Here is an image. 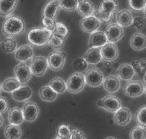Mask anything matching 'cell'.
<instances>
[{
  "mask_svg": "<svg viewBox=\"0 0 146 139\" xmlns=\"http://www.w3.org/2000/svg\"><path fill=\"white\" fill-rule=\"evenodd\" d=\"M25 22L20 17L10 16L5 20L2 25V32L6 37L13 38L17 37L25 32Z\"/></svg>",
  "mask_w": 146,
  "mask_h": 139,
  "instance_id": "cell-1",
  "label": "cell"
},
{
  "mask_svg": "<svg viewBox=\"0 0 146 139\" xmlns=\"http://www.w3.org/2000/svg\"><path fill=\"white\" fill-rule=\"evenodd\" d=\"M52 35L53 31L45 27L31 29L27 33V40L34 46L43 47L48 45Z\"/></svg>",
  "mask_w": 146,
  "mask_h": 139,
  "instance_id": "cell-2",
  "label": "cell"
},
{
  "mask_svg": "<svg viewBox=\"0 0 146 139\" xmlns=\"http://www.w3.org/2000/svg\"><path fill=\"white\" fill-rule=\"evenodd\" d=\"M118 4L117 0H102L97 10H95L94 16L102 22H109L113 14L117 11Z\"/></svg>",
  "mask_w": 146,
  "mask_h": 139,
  "instance_id": "cell-3",
  "label": "cell"
},
{
  "mask_svg": "<svg viewBox=\"0 0 146 139\" xmlns=\"http://www.w3.org/2000/svg\"><path fill=\"white\" fill-rule=\"evenodd\" d=\"M66 84L67 90L69 93L72 94L81 93L86 85L85 75L82 72H74L68 77Z\"/></svg>",
  "mask_w": 146,
  "mask_h": 139,
  "instance_id": "cell-4",
  "label": "cell"
},
{
  "mask_svg": "<svg viewBox=\"0 0 146 139\" xmlns=\"http://www.w3.org/2000/svg\"><path fill=\"white\" fill-rule=\"evenodd\" d=\"M97 105L110 113H115L122 107V103L117 96L108 95L97 101Z\"/></svg>",
  "mask_w": 146,
  "mask_h": 139,
  "instance_id": "cell-5",
  "label": "cell"
},
{
  "mask_svg": "<svg viewBox=\"0 0 146 139\" xmlns=\"http://www.w3.org/2000/svg\"><path fill=\"white\" fill-rule=\"evenodd\" d=\"M124 93L131 98H135L145 93V85L140 80L128 81L124 88Z\"/></svg>",
  "mask_w": 146,
  "mask_h": 139,
  "instance_id": "cell-6",
  "label": "cell"
},
{
  "mask_svg": "<svg viewBox=\"0 0 146 139\" xmlns=\"http://www.w3.org/2000/svg\"><path fill=\"white\" fill-rule=\"evenodd\" d=\"M30 67L33 75L36 77L42 76L48 67V59L43 56H36L32 60Z\"/></svg>",
  "mask_w": 146,
  "mask_h": 139,
  "instance_id": "cell-7",
  "label": "cell"
},
{
  "mask_svg": "<svg viewBox=\"0 0 146 139\" xmlns=\"http://www.w3.org/2000/svg\"><path fill=\"white\" fill-rule=\"evenodd\" d=\"M48 67L53 71H60L64 67L66 55L60 51L56 50L49 55L48 58Z\"/></svg>",
  "mask_w": 146,
  "mask_h": 139,
  "instance_id": "cell-8",
  "label": "cell"
},
{
  "mask_svg": "<svg viewBox=\"0 0 146 139\" xmlns=\"http://www.w3.org/2000/svg\"><path fill=\"white\" fill-rule=\"evenodd\" d=\"M85 80L86 83L92 88L99 87L103 83L104 81V75L97 68H91L86 71L85 74Z\"/></svg>",
  "mask_w": 146,
  "mask_h": 139,
  "instance_id": "cell-9",
  "label": "cell"
},
{
  "mask_svg": "<svg viewBox=\"0 0 146 139\" xmlns=\"http://www.w3.org/2000/svg\"><path fill=\"white\" fill-rule=\"evenodd\" d=\"M15 78H17L22 85L27 83L32 78L30 67L25 63H21L17 65L14 69Z\"/></svg>",
  "mask_w": 146,
  "mask_h": 139,
  "instance_id": "cell-10",
  "label": "cell"
},
{
  "mask_svg": "<svg viewBox=\"0 0 146 139\" xmlns=\"http://www.w3.org/2000/svg\"><path fill=\"white\" fill-rule=\"evenodd\" d=\"M108 42L115 44L119 42L124 36V30L121 26L117 23L110 24L105 31Z\"/></svg>",
  "mask_w": 146,
  "mask_h": 139,
  "instance_id": "cell-11",
  "label": "cell"
},
{
  "mask_svg": "<svg viewBox=\"0 0 146 139\" xmlns=\"http://www.w3.org/2000/svg\"><path fill=\"white\" fill-rule=\"evenodd\" d=\"M23 113L25 121L32 123L38 118L40 113L39 107L34 102L27 101L23 105Z\"/></svg>",
  "mask_w": 146,
  "mask_h": 139,
  "instance_id": "cell-12",
  "label": "cell"
},
{
  "mask_svg": "<svg viewBox=\"0 0 146 139\" xmlns=\"http://www.w3.org/2000/svg\"><path fill=\"white\" fill-rule=\"evenodd\" d=\"M102 22L94 15L84 17L80 22V27L83 31L92 34L97 31L101 27Z\"/></svg>",
  "mask_w": 146,
  "mask_h": 139,
  "instance_id": "cell-13",
  "label": "cell"
},
{
  "mask_svg": "<svg viewBox=\"0 0 146 139\" xmlns=\"http://www.w3.org/2000/svg\"><path fill=\"white\" fill-rule=\"evenodd\" d=\"M132 119V113L126 107H121L114 114V121L120 126L128 125Z\"/></svg>",
  "mask_w": 146,
  "mask_h": 139,
  "instance_id": "cell-14",
  "label": "cell"
},
{
  "mask_svg": "<svg viewBox=\"0 0 146 139\" xmlns=\"http://www.w3.org/2000/svg\"><path fill=\"white\" fill-rule=\"evenodd\" d=\"M101 53L102 60L107 62H112L117 58L119 51L115 44L108 42L101 47Z\"/></svg>",
  "mask_w": 146,
  "mask_h": 139,
  "instance_id": "cell-15",
  "label": "cell"
},
{
  "mask_svg": "<svg viewBox=\"0 0 146 139\" xmlns=\"http://www.w3.org/2000/svg\"><path fill=\"white\" fill-rule=\"evenodd\" d=\"M34 56V50L30 45H23L15 51V57L20 63H26Z\"/></svg>",
  "mask_w": 146,
  "mask_h": 139,
  "instance_id": "cell-16",
  "label": "cell"
},
{
  "mask_svg": "<svg viewBox=\"0 0 146 139\" xmlns=\"http://www.w3.org/2000/svg\"><path fill=\"white\" fill-rule=\"evenodd\" d=\"M117 76L125 81H130L136 74L133 65L129 63H123L117 68Z\"/></svg>",
  "mask_w": 146,
  "mask_h": 139,
  "instance_id": "cell-17",
  "label": "cell"
},
{
  "mask_svg": "<svg viewBox=\"0 0 146 139\" xmlns=\"http://www.w3.org/2000/svg\"><path fill=\"white\" fill-rule=\"evenodd\" d=\"M103 88L109 93H117L120 88V79L117 75H110L103 81Z\"/></svg>",
  "mask_w": 146,
  "mask_h": 139,
  "instance_id": "cell-18",
  "label": "cell"
},
{
  "mask_svg": "<svg viewBox=\"0 0 146 139\" xmlns=\"http://www.w3.org/2000/svg\"><path fill=\"white\" fill-rule=\"evenodd\" d=\"M33 90L27 85H21L12 93V97L17 102H27L33 96Z\"/></svg>",
  "mask_w": 146,
  "mask_h": 139,
  "instance_id": "cell-19",
  "label": "cell"
},
{
  "mask_svg": "<svg viewBox=\"0 0 146 139\" xmlns=\"http://www.w3.org/2000/svg\"><path fill=\"white\" fill-rule=\"evenodd\" d=\"M133 14L129 9H121L118 11L116 15L117 24L123 28V27H128L133 25Z\"/></svg>",
  "mask_w": 146,
  "mask_h": 139,
  "instance_id": "cell-20",
  "label": "cell"
},
{
  "mask_svg": "<svg viewBox=\"0 0 146 139\" xmlns=\"http://www.w3.org/2000/svg\"><path fill=\"white\" fill-rule=\"evenodd\" d=\"M108 43L105 32L96 31L90 34L89 38V46L90 47H102Z\"/></svg>",
  "mask_w": 146,
  "mask_h": 139,
  "instance_id": "cell-21",
  "label": "cell"
},
{
  "mask_svg": "<svg viewBox=\"0 0 146 139\" xmlns=\"http://www.w3.org/2000/svg\"><path fill=\"white\" fill-rule=\"evenodd\" d=\"M19 0H0V16L7 18L18 5Z\"/></svg>",
  "mask_w": 146,
  "mask_h": 139,
  "instance_id": "cell-22",
  "label": "cell"
},
{
  "mask_svg": "<svg viewBox=\"0 0 146 139\" xmlns=\"http://www.w3.org/2000/svg\"><path fill=\"white\" fill-rule=\"evenodd\" d=\"M95 7L90 0H79L78 4L77 11L82 16L87 17L94 14Z\"/></svg>",
  "mask_w": 146,
  "mask_h": 139,
  "instance_id": "cell-23",
  "label": "cell"
},
{
  "mask_svg": "<svg viewBox=\"0 0 146 139\" xmlns=\"http://www.w3.org/2000/svg\"><path fill=\"white\" fill-rule=\"evenodd\" d=\"M84 57L88 63V64H99L102 60L101 47H90L86 52Z\"/></svg>",
  "mask_w": 146,
  "mask_h": 139,
  "instance_id": "cell-24",
  "label": "cell"
},
{
  "mask_svg": "<svg viewBox=\"0 0 146 139\" xmlns=\"http://www.w3.org/2000/svg\"><path fill=\"white\" fill-rule=\"evenodd\" d=\"M60 7L59 0H51L44 7L43 12H42V17L56 20V16Z\"/></svg>",
  "mask_w": 146,
  "mask_h": 139,
  "instance_id": "cell-25",
  "label": "cell"
},
{
  "mask_svg": "<svg viewBox=\"0 0 146 139\" xmlns=\"http://www.w3.org/2000/svg\"><path fill=\"white\" fill-rule=\"evenodd\" d=\"M130 46L134 50L140 51L146 48V36L140 32L134 33L130 39Z\"/></svg>",
  "mask_w": 146,
  "mask_h": 139,
  "instance_id": "cell-26",
  "label": "cell"
},
{
  "mask_svg": "<svg viewBox=\"0 0 146 139\" xmlns=\"http://www.w3.org/2000/svg\"><path fill=\"white\" fill-rule=\"evenodd\" d=\"M23 110L18 107L11 108L8 113V121L9 124L20 126L24 121Z\"/></svg>",
  "mask_w": 146,
  "mask_h": 139,
  "instance_id": "cell-27",
  "label": "cell"
},
{
  "mask_svg": "<svg viewBox=\"0 0 146 139\" xmlns=\"http://www.w3.org/2000/svg\"><path fill=\"white\" fill-rule=\"evenodd\" d=\"M39 96L40 99L45 102H53L56 100L58 94L51 88L50 85H44L40 89Z\"/></svg>",
  "mask_w": 146,
  "mask_h": 139,
  "instance_id": "cell-28",
  "label": "cell"
},
{
  "mask_svg": "<svg viewBox=\"0 0 146 139\" xmlns=\"http://www.w3.org/2000/svg\"><path fill=\"white\" fill-rule=\"evenodd\" d=\"M22 84L15 78H8L3 81L2 84V90L5 93H12L18 89Z\"/></svg>",
  "mask_w": 146,
  "mask_h": 139,
  "instance_id": "cell-29",
  "label": "cell"
},
{
  "mask_svg": "<svg viewBox=\"0 0 146 139\" xmlns=\"http://www.w3.org/2000/svg\"><path fill=\"white\" fill-rule=\"evenodd\" d=\"M4 134L7 139H20L23 131L19 126L9 124L5 128Z\"/></svg>",
  "mask_w": 146,
  "mask_h": 139,
  "instance_id": "cell-30",
  "label": "cell"
},
{
  "mask_svg": "<svg viewBox=\"0 0 146 139\" xmlns=\"http://www.w3.org/2000/svg\"><path fill=\"white\" fill-rule=\"evenodd\" d=\"M49 85L58 94H63L67 90L66 82L60 78H55L52 79Z\"/></svg>",
  "mask_w": 146,
  "mask_h": 139,
  "instance_id": "cell-31",
  "label": "cell"
},
{
  "mask_svg": "<svg viewBox=\"0 0 146 139\" xmlns=\"http://www.w3.org/2000/svg\"><path fill=\"white\" fill-rule=\"evenodd\" d=\"M53 34L65 41L68 38V27L62 22H56L54 29L53 30Z\"/></svg>",
  "mask_w": 146,
  "mask_h": 139,
  "instance_id": "cell-32",
  "label": "cell"
},
{
  "mask_svg": "<svg viewBox=\"0 0 146 139\" xmlns=\"http://www.w3.org/2000/svg\"><path fill=\"white\" fill-rule=\"evenodd\" d=\"M2 49L6 53H15V51L17 49V44L15 38H8L6 37L4 40L2 42Z\"/></svg>",
  "mask_w": 146,
  "mask_h": 139,
  "instance_id": "cell-33",
  "label": "cell"
},
{
  "mask_svg": "<svg viewBox=\"0 0 146 139\" xmlns=\"http://www.w3.org/2000/svg\"><path fill=\"white\" fill-rule=\"evenodd\" d=\"M79 0H59L60 8L66 11L73 12L77 9Z\"/></svg>",
  "mask_w": 146,
  "mask_h": 139,
  "instance_id": "cell-34",
  "label": "cell"
},
{
  "mask_svg": "<svg viewBox=\"0 0 146 139\" xmlns=\"http://www.w3.org/2000/svg\"><path fill=\"white\" fill-rule=\"evenodd\" d=\"M129 138L130 139H145V128L140 127L139 126L134 127L129 132Z\"/></svg>",
  "mask_w": 146,
  "mask_h": 139,
  "instance_id": "cell-35",
  "label": "cell"
},
{
  "mask_svg": "<svg viewBox=\"0 0 146 139\" xmlns=\"http://www.w3.org/2000/svg\"><path fill=\"white\" fill-rule=\"evenodd\" d=\"M88 64L87 62L84 59V57H78L76 58L73 63V67L74 70H76V72H82L83 71H85L87 70L88 68Z\"/></svg>",
  "mask_w": 146,
  "mask_h": 139,
  "instance_id": "cell-36",
  "label": "cell"
},
{
  "mask_svg": "<svg viewBox=\"0 0 146 139\" xmlns=\"http://www.w3.org/2000/svg\"><path fill=\"white\" fill-rule=\"evenodd\" d=\"M135 119L139 126L146 128V106L142 107L137 111Z\"/></svg>",
  "mask_w": 146,
  "mask_h": 139,
  "instance_id": "cell-37",
  "label": "cell"
},
{
  "mask_svg": "<svg viewBox=\"0 0 146 139\" xmlns=\"http://www.w3.org/2000/svg\"><path fill=\"white\" fill-rule=\"evenodd\" d=\"M128 4L133 11L140 12L144 10L146 7V0H129Z\"/></svg>",
  "mask_w": 146,
  "mask_h": 139,
  "instance_id": "cell-38",
  "label": "cell"
},
{
  "mask_svg": "<svg viewBox=\"0 0 146 139\" xmlns=\"http://www.w3.org/2000/svg\"><path fill=\"white\" fill-rule=\"evenodd\" d=\"M58 136L63 139H70L71 136V129L67 125H60L57 130Z\"/></svg>",
  "mask_w": 146,
  "mask_h": 139,
  "instance_id": "cell-39",
  "label": "cell"
},
{
  "mask_svg": "<svg viewBox=\"0 0 146 139\" xmlns=\"http://www.w3.org/2000/svg\"><path fill=\"white\" fill-rule=\"evenodd\" d=\"M64 43V40L60 39L58 37L55 36V35H52L51 38L50 39L49 42H48V45H50V47L53 48H58L60 47H61L62 45Z\"/></svg>",
  "mask_w": 146,
  "mask_h": 139,
  "instance_id": "cell-40",
  "label": "cell"
},
{
  "mask_svg": "<svg viewBox=\"0 0 146 139\" xmlns=\"http://www.w3.org/2000/svg\"><path fill=\"white\" fill-rule=\"evenodd\" d=\"M133 25L137 30H141L145 26V22L141 16H135L133 19Z\"/></svg>",
  "mask_w": 146,
  "mask_h": 139,
  "instance_id": "cell-41",
  "label": "cell"
},
{
  "mask_svg": "<svg viewBox=\"0 0 146 139\" xmlns=\"http://www.w3.org/2000/svg\"><path fill=\"white\" fill-rule=\"evenodd\" d=\"M70 139H86V135L79 129L72 128Z\"/></svg>",
  "mask_w": 146,
  "mask_h": 139,
  "instance_id": "cell-42",
  "label": "cell"
},
{
  "mask_svg": "<svg viewBox=\"0 0 146 139\" xmlns=\"http://www.w3.org/2000/svg\"><path fill=\"white\" fill-rule=\"evenodd\" d=\"M56 20L53 19H48V18H42V24H43L44 27L48 30H50L53 31L54 29L55 24H56Z\"/></svg>",
  "mask_w": 146,
  "mask_h": 139,
  "instance_id": "cell-43",
  "label": "cell"
},
{
  "mask_svg": "<svg viewBox=\"0 0 146 139\" xmlns=\"http://www.w3.org/2000/svg\"><path fill=\"white\" fill-rule=\"evenodd\" d=\"M9 109L8 102L5 97H0V114L5 113Z\"/></svg>",
  "mask_w": 146,
  "mask_h": 139,
  "instance_id": "cell-44",
  "label": "cell"
},
{
  "mask_svg": "<svg viewBox=\"0 0 146 139\" xmlns=\"http://www.w3.org/2000/svg\"><path fill=\"white\" fill-rule=\"evenodd\" d=\"M4 124V118L2 117V114H0V128L2 127Z\"/></svg>",
  "mask_w": 146,
  "mask_h": 139,
  "instance_id": "cell-45",
  "label": "cell"
},
{
  "mask_svg": "<svg viewBox=\"0 0 146 139\" xmlns=\"http://www.w3.org/2000/svg\"><path fill=\"white\" fill-rule=\"evenodd\" d=\"M143 80H144L145 83L146 84V71H145V72L144 77H143Z\"/></svg>",
  "mask_w": 146,
  "mask_h": 139,
  "instance_id": "cell-46",
  "label": "cell"
},
{
  "mask_svg": "<svg viewBox=\"0 0 146 139\" xmlns=\"http://www.w3.org/2000/svg\"><path fill=\"white\" fill-rule=\"evenodd\" d=\"M105 139H117V138L115 137H112V136H109V137L106 138Z\"/></svg>",
  "mask_w": 146,
  "mask_h": 139,
  "instance_id": "cell-47",
  "label": "cell"
},
{
  "mask_svg": "<svg viewBox=\"0 0 146 139\" xmlns=\"http://www.w3.org/2000/svg\"><path fill=\"white\" fill-rule=\"evenodd\" d=\"M143 12H144V15H145V19H146V7H145L144 10H143Z\"/></svg>",
  "mask_w": 146,
  "mask_h": 139,
  "instance_id": "cell-48",
  "label": "cell"
},
{
  "mask_svg": "<svg viewBox=\"0 0 146 139\" xmlns=\"http://www.w3.org/2000/svg\"><path fill=\"white\" fill-rule=\"evenodd\" d=\"M1 91H2V85L0 84V93H1Z\"/></svg>",
  "mask_w": 146,
  "mask_h": 139,
  "instance_id": "cell-49",
  "label": "cell"
},
{
  "mask_svg": "<svg viewBox=\"0 0 146 139\" xmlns=\"http://www.w3.org/2000/svg\"><path fill=\"white\" fill-rule=\"evenodd\" d=\"M55 139H63V138H60V137H58H58H56Z\"/></svg>",
  "mask_w": 146,
  "mask_h": 139,
  "instance_id": "cell-50",
  "label": "cell"
},
{
  "mask_svg": "<svg viewBox=\"0 0 146 139\" xmlns=\"http://www.w3.org/2000/svg\"><path fill=\"white\" fill-rule=\"evenodd\" d=\"M145 95H146V85L145 86Z\"/></svg>",
  "mask_w": 146,
  "mask_h": 139,
  "instance_id": "cell-51",
  "label": "cell"
},
{
  "mask_svg": "<svg viewBox=\"0 0 146 139\" xmlns=\"http://www.w3.org/2000/svg\"><path fill=\"white\" fill-rule=\"evenodd\" d=\"M2 39H1V38H0V45H1V44H2Z\"/></svg>",
  "mask_w": 146,
  "mask_h": 139,
  "instance_id": "cell-52",
  "label": "cell"
}]
</instances>
